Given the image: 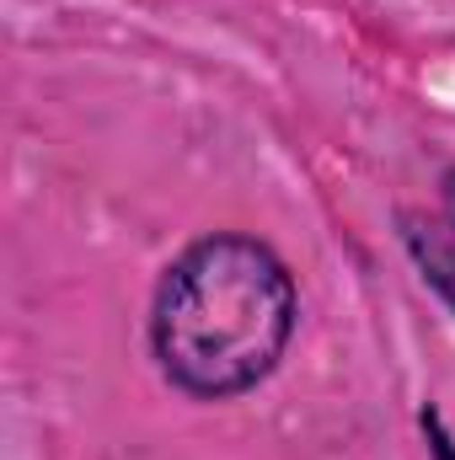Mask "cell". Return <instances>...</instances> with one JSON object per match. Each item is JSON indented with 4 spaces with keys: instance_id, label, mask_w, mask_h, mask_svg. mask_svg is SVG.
Masks as SVG:
<instances>
[{
    "instance_id": "6da1fadb",
    "label": "cell",
    "mask_w": 455,
    "mask_h": 460,
    "mask_svg": "<svg viewBox=\"0 0 455 460\" xmlns=\"http://www.w3.org/2000/svg\"><path fill=\"white\" fill-rule=\"evenodd\" d=\"M295 332V279L252 235H204L161 279L150 311V348L161 375L226 402L263 385Z\"/></svg>"
},
{
    "instance_id": "7a4b0ae2",
    "label": "cell",
    "mask_w": 455,
    "mask_h": 460,
    "mask_svg": "<svg viewBox=\"0 0 455 460\" xmlns=\"http://www.w3.org/2000/svg\"><path fill=\"white\" fill-rule=\"evenodd\" d=\"M402 235H407L424 279L455 305V172H445V182H440L434 215H407Z\"/></svg>"
},
{
    "instance_id": "3957f363",
    "label": "cell",
    "mask_w": 455,
    "mask_h": 460,
    "mask_svg": "<svg viewBox=\"0 0 455 460\" xmlns=\"http://www.w3.org/2000/svg\"><path fill=\"white\" fill-rule=\"evenodd\" d=\"M424 434H429V450H434V460H455V439L445 434L440 412H424Z\"/></svg>"
}]
</instances>
